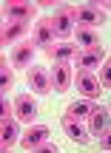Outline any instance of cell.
Returning a JSON list of instances; mask_svg holds the SVG:
<instances>
[{
    "label": "cell",
    "instance_id": "obj_1",
    "mask_svg": "<svg viewBox=\"0 0 111 153\" xmlns=\"http://www.w3.org/2000/svg\"><path fill=\"white\" fill-rule=\"evenodd\" d=\"M74 20H77V9H71V6H60V9L51 14V26H54L57 37H71L74 34Z\"/></svg>",
    "mask_w": 111,
    "mask_h": 153
},
{
    "label": "cell",
    "instance_id": "obj_2",
    "mask_svg": "<svg viewBox=\"0 0 111 153\" xmlns=\"http://www.w3.org/2000/svg\"><path fill=\"white\" fill-rule=\"evenodd\" d=\"M108 17H106V11H103V6H94V3H83L77 9V23L80 26H86V28H97V26H103Z\"/></svg>",
    "mask_w": 111,
    "mask_h": 153
},
{
    "label": "cell",
    "instance_id": "obj_3",
    "mask_svg": "<svg viewBox=\"0 0 111 153\" xmlns=\"http://www.w3.org/2000/svg\"><path fill=\"white\" fill-rule=\"evenodd\" d=\"M37 99L32 97V94H20V97L14 99V119L17 122H34L37 119Z\"/></svg>",
    "mask_w": 111,
    "mask_h": 153
},
{
    "label": "cell",
    "instance_id": "obj_4",
    "mask_svg": "<svg viewBox=\"0 0 111 153\" xmlns=\"http://www.w3.org/2000/svg\"><path fill=\"white\" fill-rule=\"evenodd\" d=\"M74 85H77L80 94H83V99H97V97L103 94L100 79H97L94 74H88V71H80L77 76H74Z\"/></svg>",
    "mask_w": 111,
    "mask_h": 153
},
{
    "label": "cell",
    "instance_id": "obj_5",
    "mask_svg": "<svg viewBox=\"0 0 111 153\" xmlns=\"http://www.w3.org/2000/svg\"><path fill=\"white\" fill-rule=\"evenodd\" d=\"M28 88H32V94H37V97L51 94V74L46 71V68H40V65L28 68Z\"/></svg>",
    "mask_w": 111,
    "mask_h": 153
},
{
    "label": "cell",
    "instance_id": "obj_6",
    "mask_svg": "<svg viewBox=\"0 0 111 153\" xmlns=\"http://www.w3.org/2000/svg\"><path fill=\"white\" fill-rule=\"evenodd\" d=\"M106 62V51H103V45H97V48H86L77 54V68L80 71H94L97 65H103Z\"/></svg>",
    "mask_w": 111,
    "mask_h": 153
},
{
    "label": "cell",
    "instance_id": "obj_7",
    "mask_svg": "<svg viewBox=\"0 0 111 153\" xmlns=\"http://www.w3.org/2000/svg\"><path fill=\"white\" fill-rule=\"evenodd\" d=\"M71 85V65L68 62H54L51 65V88L57 94H66Z\"/></svg>",
    "mask_w": 111,
    "mask_h": 153
},
{
    "label": "cell",
    "instance_id": "obj_8",
    "mask_svg": "<svg viewBox=\"0 0 111 153\" xmlns=\"http://www.w3.org/2000/svg\"><path fill=\"white\" fill-rule=\"evenodd\" d=\"M6 17L17 23H32L37 17V6L34 3H6Z\"/></svg>",
    "mask_w": 111,
    "mask_h": 153
},
{
    "label": "cell",
    "instance_id": "obj_9",
    "mask_svg": "<svg viewBox=\"0 0 111 153\" xmlns=\"http://www.w3.org/2000/svg\"><path fill=\"white\" fill-rule=\"evenodd\" d=\"M63 131H66V136L71 139L74 145H88V139H91V133L80 125V119H74V116H68V114L63 116Z\"/></svg>",
    "mask_w": 111,
    "mask_h": 153
},
{
    "label": "cell",
    "instance_id": "obj_10",
    "mask_svg": "<svg viewBox=\"0 0 111 153\" xmlns=\"http://www.w3.org/2000/svg\"><path fill=\"white\" fill-rule=\"evenodd\" d=\"M46 142H49V128H46V125H32L20 136V145L26 150H37L40 145H46Z\"/></svg>",
    "mask_w": 111,
    "mask_h": 153
},
{
    "label": "cell",
    "instance_id": "obj_11",
    "mask_svg": "<svg viewBox=\"0 0 111 153\" xmlns=\"http://www.w3.org/2000/svg\"><path fill=\"white\" fill-rule=\"evenodd\" d=\"M34 48H37V43H28V40H23V43L14 45V51H11V65L14 68H28V62L34 60Z\"/></svg>",
    "mask_w": 111,
    "mask_h": 153
},
{
    "label": "cell",
    "instance_id": "obj_12",
    "mask_svg": "<svg viewBox=\"0 0 111 153\" xmlns=\"http://www.w3.org/2000/svg\"><path fill=\"white\" fill-rule=\"evenodd\" d=\"M46 54H49V60H54V62H68V60H77L80 45L77 43H54L51 48H46Z\"/></svg>",
    "mask_w": 111,
    "mask_h": 153
},
{
    "label": "cell",
    "instance_id": "obj_13",
    "mask_svg": "<svg viewBox=\"0 0 111 153\" xmlns=\"http://www.w3.org/2000/svg\"><path fill=\"white\" fill-rule=\"evenodd\" d=\"M108 116H111V111L97 105L94 114L88 116V133H94V136H100V139H103V136L111 131V128H108Z\"/></svg>",
    "mask_w": 111,
    "mask_h": 153
},
{
    "label": "cell",
    "instance_id": "obj_14",
    "mask_svg": "<svg viewBox=\"0 0 111 153\" xmlns=\"http://www.w3.org/2000/svg\"><path fill=\"white\" fill-rule=\"evenodd\" d=\"M57 37L54 26H51V17H43V20H37V26H34V43L43 45V48H51V40Z\"/></svg>",
    "mask_w": 111,
    "mask_h": 153
},
{
    "label": "cell",
    "instance_id": "obj_15",
    "mask_svg": "<svg viewBox=\"0 0 111 153\" xmlns=\"http://www.w3.org/2000/svg\"><path fill=\"white\" fill-rule=\"evenodd\" d=\"M74 43L80 45V51H86V48H97V45H100V34H97V28L77 26V28H74Z\"/></svg>",
    "mask_w": 111,
    "mask_h": 153
},
{
    "label": "cell",
    "instance_id": "obj_16",
    "mask_svg": "<svg viewBox=\"0 0 111 153\" xmlns=\"http://www.w3.org/2000/svg\"><path fill=\"white\" fill-rule=\"evenodd\" d=\"M26 31H28V23H17V20H9V23L3 26V31H0V40H3V45H9V43H14V40L26 37Z\"/></svg>",
    "mask_w": 111,
    "mask_h": 153
},
{
    "label": "cell",
    "instance_id": "obj_17",
    "mask_svg": "<svg viewBox=\"0 0 111 153\" xmlns=\"http://www.w3.org/2000/svg\"><path fill=\"white\" fill-rule=\"evenodd\" d=\"M17 131H20V125H17L14 116H11V119H3V128H0V142H3V150H9L11 145L17 142Z\"/></svg>",
    "mask_w": 111,
    "mask_h": 153
},
{
    "label": "cell",
    "instance_id": "obj_18",
    "mask_svg": "<svg viewBox=\"0 0 111 153\" xmlns=\"http://www.w3.org/2000/svg\"><path fill=\"white\" fill-rule=\"evenodd\" d=\"M97 105L91 102V99H74L71 105H68V116H74V119H86V116L94 114Z\"/></svg>",
    "mask_w": 111,
    "mask_h": 153
},
{
    "label": "cell",
    "instance_id": "obj_19",
    "mask_svg": "<svg viewBox=\"0 0 111 153\" xmlns=\"http://www.w3.org/2000/svg\"><path fill=\"white\" fill-rule=\"evenodd\" d=\"M11 85H14V71H11V62L3 60V65H0V88H3V97H6V91Z\"/></svg>",
    "mask_w": 111,
    "mask_h": 153
},
{
    "label": "cell",
    "instance_id": "obj_20",
    "mask_svg": "<svg viewBox=\"0 0 111 153\" xmlns=\"http://www.w3.org/2000/svg\"><path fill=\"white\" fill-rule=\"evenodd\" d=\"M100 85L103 88H111V57L103 62V68H100Z\"/></svg>",
    "mask_w": 111,
    "mask_h": 153
},
{
    "label": "cell",
    "instance_id": "obj_21",
    "mask_svg": "<svg viewBox=\"0 0 111 153\" xmlns=\"http://www.w3.org/2000/svg\"><path fill=\"white\" fill-rule=\"evenodd\" d=\"M32 153H60V148H57L54 142H46V145H40V148L32 150Z\"/></svg>",
    "mask_w": 111,
    "mask_h": 153
},
{
    "label": "cell",
    "instance_id": "obj_22",
    "mask_svg": "<svg viewBox=\"0 0 111 153\" xmlns=\"http://www.w3.org/2000/svg\"><path fill=\"white\" fill-rule=\"evenodd\" d=\"M100 148H103V150H111V131H108L106 136L100 139Z\"/></svg>",
    "mask_w": 111,
    "mask_h": 153
},
{
    "label": "cell",
    "instance_id": "obj_23",
    "mask_svg": "<svg viewBox=\"0 0 111 153\" xmlns=\"http://www.w3.org/2000/svg\"><path fill=\"white\" fill-rule=\"evenodd\" d=\"M0 153H11V150H0Z\"/></svg>",
    "mask_w": 111,
    "mask_h": 153
},
{
    "label": "cell",
    "instance_id": "obj_24",
    "mask_svg": "<svg viewBox=\"0 0 111 153\" xmlns=\"http://www.w3.org/2000/svg\"><path fill=\"white\" fill-rule=\"evenodd\" d=\"M108 111H111V102H108Z\"/></svg>",
    "mask_w": 111,
    "mask_h": 153
}]
</instances>
